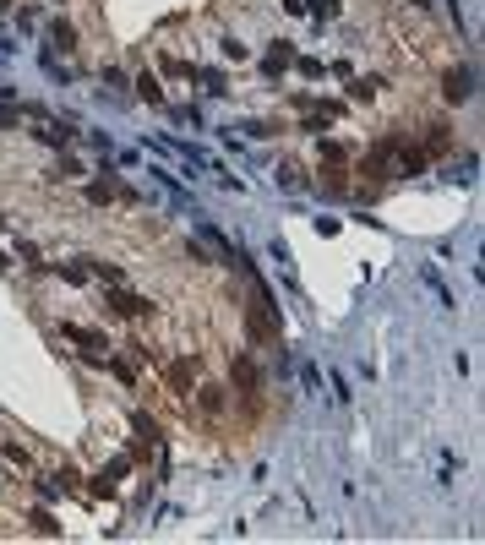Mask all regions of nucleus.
<instances>
[{"label": "nucleus", "instance_id": "nucleus-1", "mask_svg": "<svg viewBox=\"0 0 485 545\" xmlns=\"http://www.w3.org/2000/svg\"><path fill=\"white\" fill-rule=\"evenodd\" d=\"M420 169H425V153L409 148L404 137H387L365 153V175H420Z\"/></svg>", "mask_w": 485, "mask_h": 545}, {"label": "nucleus", "instance_id": "nucleus-2", "mask_svg": "<svg viewBox=\"0 0 485 545\" xmlns=\"http://www.w3.org/2000/svg\"><path fill=\"white\" fill-rule=\"evenodd\" d=\"M442 93H447L453 104H469V98H475V66H453L447 82H442Z\"/></svg>", "mask_w": 485, "mask_h": 545}, {"label": "nucleus", "instance_id": "nucleus-3", "mask_svg": "<svg viewBox=\"0 0 485 545\" xmlns=\"http://www.w3.org/2000/svg\"><path fill=\"white\" fill-rule=\"evenodd\" d=\"M126 469H131V458H109V464L93 474V496H109V491L126 480Z\"/></svg>", "mask_w": 485, "mask_h": 545}, {"label": "nucleus", "instance_id": "nucleus-4", "mask_svg": "<svg viewBox=\"0 0 485 545\" xmlns=\"http://www.w3.org/2000/svg\"><path fill=\"white\" fill-rule=\"evenodd\" d=\"M109 306H115L120 316H147V311H153V300H142V295H126V289H115V295H109Z\"/></svg>", "mask_w": 485, "mask_h": 545}, {"label": "nucleus", "instance_id": "nucleus-5", "mask_svg": "<svg viewBox=\"0 0 485 545\" xmlns=\"http://www.w3.org/2000/svg\"><path fill=\"white\" fill-rule=\"evenodd\" d=\"M283 66H294V49H289V44H273V49L262 55V71H268V77H278Z\"/></svg>", "mask_w": 485, "mask_h": 545}, {"label": "nucleus", "instance_id": "nucleus-6", "mask_svg": "<svg viewBox=\"0 0 485 545\" xmlns=\"http://www.w3.org/2000/svg\"><path fill=\"white\" fill-rule=\"evenodd\" d=\"M71 44H76V27H71L66 16H55L50 22V49H71Z\"/></svg>", "mask_w": 485, "mask_h": 545}, {"label": "nucleus", "instance_id": "nucleus-7", "mask_svg": "<svg viewBox=\"0 0 485 545\" xmlns=\"http://www.w3.org/2000/svg\"><path fill=\"white\" fill-rule=\"evenodd\" d=\"M66 338L87 344V349H109V338H104V333H93V327H76V322H66Z\"/></svg>", "mask_w": 485, "mask_h": 545}, {"label": "nucleus", "instance_id": "nucleus-8", "mask_svg": "<svg viewBox=\"0 0 485 545\" xmlns=\"http://www.w3.org/2000/svg\"><path fill=\"white\" fill-rule=\"evenodd\" d=\"M137 98H147V104H164V87H158V77L147 71V77H137Z\"/></svg>", "mask_w": 485, "mask_h": 545}, {"label": "nucleus", "instance_id": "nucleus-9", "mask_svg": "<svg viewBox=\"0 0 485 545\" xmlns=\"http://www.w3.org/2000/svg\"><path fill=\"white\" fill-rule=\"evenodd\" d=\"M382 87H387L382 77H354V87H349V93H354V98H376Z\"/></svg>", "mask_w": 485, "mask_h": 545}, {"label": "nucleus", "instance_id": "nucleus-10", "mask_svg": "<svg viewBox=\"0 0 485 545\" xmlns=\"http://www.w3.org/2000/svg\"><path fill=\"white\" fill-rule=\"evenodd\" d=\"M87 273H93V278H104L109 289L120 284V267H115V262H87Z\"/></svg>", "mask_w": 485, "mask_h": 545}, {"label": "nucleus", "instance_id": "nucleus-11", "mask_svg": "<svg viewBox=\"0 0 485 545\" xmlns=\"http://www.w3.org/2000/svg\"><path fill=\"white\" fill-rule=\"evenodd\" d=\"M235 382L251 392V388H257V366H251V360H235Z\"/></svg>", "mask_w": 485, "mask_h": 545}, {"label": "nucleus", "instance_id": "nucleus-12", "mask_svg": "<svg viewBox=\"0 0 485 545\" xmlns=\"http://www.w3.org/2000/svg\"><path fill=\"white\" fill-rule=\"evenodd\" d=\"M104 93H126V71H115V66H104Z\"/></svg>", "mask_w": 485, "mask_h": 545}, {"label": "nucleus", "instance_id": "nucleus-13", "mask_svg": "<svg viewBox=\"0 0 485 545\" xmlns=\"http://www.w3.org/2000/svg\"><path fill=\"white\" fill-rule=\"evenodd\" d=\"M109 197H115V180H109V186H104V180L87 186V202H109Z\"/></svg>", "mask_w": 485, "mask_h": 545}, {"label": "nucleus", "instance_id": "nucleus-14", "mask_svg": "<svg viewBox=\"0 0 485 545\" xmlns=\"http://www.w3.org/2000/svg\"><path fill=\"white\" fill-rule=\"evenodd\" d=\"M202 409L218 414V409H224V388H202Z\"/></svg>", "mask_w": 485, "mask_h": 545}, {"label": "nucleus", "instance_id": "nucleus-15", "mask_svg": "<svg viewBox=\"0 0 485 545\" xmlns=\"http://www.w3.org/2000/svg\"><path fill=\"white\" fill-rule=\"evenodd\" d=\"M169 382H175V388H191V360H180V366L169 371Z\"/></svg>", "mask_w": 485, "mask_h": 545}, {"label": "nucleus", "instance_id": "nucleus-16", "mask_svg": "<svg viewBox=\"0 0 485 545\" xmlns=\"http://www.w3.org/2000/svg\"><path fill=\"white\" fill-rule=\"evenodd\" d=\"M33 529H39V535H55V529H61V524H55V518H50V513H44V507H39V513H33Z\"/></svg>", "mask_w": 485, "mask_h": 545}, {"label": "nucleus", "instance_id": "nucleus-17", "mask_svg": "<svg viewBox=\"0 0 485 545\" xmlns=\"http://www.w3.org/2000/svg\"><path fill=\"white\" fill-rule=\"evenodd\" d=\"M17 120H22V104H0V131L17 126Z\"/></svg>", "mask_w": 485, "mask_h": 545}, {"label": "nucleus", "instance_id": "nucleus-18", "mask_svg": "<svg viewBox=\"0 0 485 545\" xmlns=\"http://www.w3.org/2000/svg\"><path fill=\"white\" fill-rule=\"evenodd\" d=\"M6 464H22V469H28V447H22V442H6Z\"/></svg>", "mask_w": 485, "mask_h": 545}, {"label": "nucleus", "instance_id": "nucleus-19", "mask_svg": "<svg viewBox=\"0 0 485 545\" xmlns=\"http://www.w3.org/2000/svg\"><path fill=\"white\" fill-rule=\"evenodd\" d=\"M224 55H229V60H246V55H251V49H246V44H240V38H224Z\"/></svg>", "mask_w": 485, "mask_h": 545}, {"label": "nucleus", "instance_id": "nucleus-20", "mask_svg": "<svg viewBox=\"0 0 485 545\" xmlns=\"http://www.w3.org/2000/svg\"><path fill=\"white\" fill-rule=\"evenodd\" d=\"M278 186H289V191H294V186H300V169H294V164H283V169H278Z\"/></svg>", "mask_w": 485, "mask_h": 545}, {"label": "nucleus", "instance_id": "nucleus-21", "mask_svg": "<svg viewBox=\"0 0 485 545\" xmlns=\"http://www.w3.org/2000/svg\"><path fill=\"white\" fill-rule=\"evenodd\" d=\"M338 5H344V0H311V11H316V16H338Z\"/></svg>", "mask_w": 485, "mask_h": 545}, {"label": "nucleus", "instance_id": "nucleus-22", "mask_svg": "<svg viewBox=\"0 0 485 545\" xmlns=\"http://www.w3.org/2000/svg\"><path fill=\"white\" fill-rule=\"evenodd\" d=\"M11 5H17V0H0V11H11Z\"/></svg>", "mask_w": 485, "mask_h": 545}, {"label": "nucleus", "instance_id": "nucleus-23", "mask_svg": "<svg viewBox=\"0 0 485 545\" xmlns=\"http://www.w3.org/2000/svg\"><path fill=\"white\" fill-rule=\"evenodd\" d=\"M55 5H66V0H55Z\"/></svg>", "mask_w": 485, "mask_h": 545}]
</instances>
